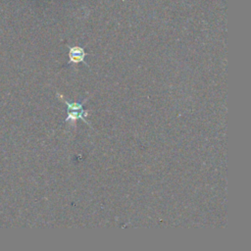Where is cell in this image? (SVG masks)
<instances>
[{
    "label": "cell",
    "mask_w": 251,
    "mask_h": 251,
    "mask_svg": "<svg viewBox=\"0 0 251 251\" xmlns=\"http://www.w3.org/2000/svg\"><path fill=\"white\" fill-rule=\"evenodd\" d=\"M62 98V100L66 103L68 109H67V113H68V116H67V119L66 121L69 122H75L76 120H81L83 121L85 124H87L89 126L90 124L86 121L85 117H87L88 113L85 112V110L83 109V102H69L67 100H65L62 96H60Z\"/></svg>",
    "instance_id": "6da1fadb"
},
{
    "label": "cell",
    "mask_w": 251,
    "mask_h": 251,
    "mask_svg": "<svg viewBox=\"0 0 251 251\" xmlns=\"http://www.w3.org/2000/svg\"><path fill=\"white\" fill-rule=\"evenodd\" d=\"M86 52L82 47L79 46H73L70 47L69 51V62L73 64H78V63H84V59L86 57Z\"/></svg>",
    "instance_id": "7a4b0ae2"
}]
</instances>
